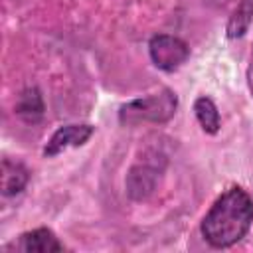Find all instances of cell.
Returning a JSON list of instances; mask_svg holds the SVG:
<instances>
[{
    "label": "cell",
    "mask_w": 253,
    "mask_h": 253,
    "mask_svg": "<svg viewBox=\"0 0 253 253\" xmlns=\"http://www.w3.org/2000/svg\"><path fill=\"white\" fill-rule=\"evenodd\" d=\"M24 253H51V251H63V243L55 237V233L47 227H38L32 231H26L20 235L18 245Z\"/></svg>",
    "instance_id": "cell-5"
},
{
    "label": "cell",
    "mask_w": 253,
    "mask_h": 253,
    "mask_svg": "<svg viewBox=\"0 0 253 253\" xmlns=\"http://www.w3.org/2000/svg\"><path fill=\"white\" fill-rule=\"evenodd\" d=\"M178 107L176 93L162 89L160 93L134 99L119 109V121L123 125H140V123H166L174 117Z\"/></svg>",
    "instance_id": "cell-2"
},
{
    "label": "cell",
    "mask_w": 253,
    "mask_h": 253,
    "mask_svg": "<svg viewBox=\"0 0 253 253\" xmlns=\"http://www.w3.org/2000/svg\"><path fill=\"white\" fill-rule=\"evenodd\" d=\"M0 178H2V194L4 196H16L26 188V184L30 180V172L26 170L24 164L14 162L10 158H4Z\"/></svg>",
    "instance_id": "cell-6"
},
{
    "label": "cell",
    "mask_w": 253,
    "mask_h": 253,
    "mask_svg": "<svg viewBox=\"0 0 253 253\" xmlns=\"http://www.w3.org/2000/svg\"><path fill=\"white\" fill-rule=\"evenodd\" d=\"M148 53L152 63L162 71H176L190 55V47L184 40L168 34H158L148 42Z\"/></svg>",
    "instance_id": "cell-3"
},
{
    "label": "cell",
    "mask_w": 253,
    "mask_h": 253,
    "mask_svg": "<svg viewBox=\"0 0 253 253\" xmlns=\"http://www.w3.org/2000/svg\"><path fill=\"white\" fill-rule=\"evenodd\" d=\"M251 223H253L251 196L243 188L231 186L213 202V206L202 219L200 231L211 247L225 249L241 241L247 235Z\"/></svg>",
    "instance_id": "cell-1"
},
{
    "label": "cell",
    "mask_w": 253,
    "mask_h": 253,
    "mask_svg": "<svg viewBox=\"0 0 253 253\" xmlns=\"http://www.w3.org/2000/svg\"><path fill=\"white\" fill-rule=\"evenodd\" d=\"M95 132V126L93 125H65V126H59L51 138L47 140L45 148H43V154L45 156H55L71 146H81L85 144Z\"/></svg>",
    "instance_id": "cell-4"
},
{
    "label": "cell",
    "mask_w": 253,
    "mask_h": 253,
    "mask_svg": "<svg viewBox=\"0 0 253 253\" xmlns=\"http://www.w3.org/2000/svg\"><path fill=\"white\" fill-rule=\"evenodd\" d=\"M253 22V0H239L235 10L231 12L229 16V22H227V38L229 40H237V38H243L245 32L249 30Z\"/></svg>",
    "instance_id": "cell-8"
},
{
    "label": "cell",
    "mask_w": 253,
    "mask_h": 253,
    "mask_svg": "<svg viewBox=\"0 0 253 253\" xmlns=\"http://www.w3.org/2000/svg\"><path fill=\"white\" fill-rule=\"evenodd\" d=\"M194 113H196V119H198V123H200V126H202L204 132L215 134L219 130V126H221L219 111H217L215 103L210 97H206V95L198 97L194 101Z\"/></svg>",
    "instance_id": "cell-9"
},
{
    "label": "cell",
    "mask_w": 253,
    "mask_h": 253,
    "mask_svg": "<svg viewBox=\"0 0 253 253\" xmlns=\"http://www.w3.org/2000/svg\"><path fill=\"white\" fill-rule=\"evenodd\" d=\"M16 113L28 123L38 121L43 115V101H42L40 91L38 89H26L16 103Z\"/></svg>",
    "instance_id": "cell-10"
},
{
    "label": "cell",
    "mask_w": 253,
    "mask_h": 253,
    "mask_svg": "<svg viewBox=\"0 0 253 253\" xmlns=\"http://www.w3.org/2000/svg\"><path fill=\"white\" fill-rule=\"evenodd\" d=\"M247 87L253 97V43H251V55H249V65H247Z\"/></svg>",
    "instance_id": "cell-11"
},
{
    "label": "cell",
    "mask_w": 253,
    "mask_h": 253,
    "mask_svg": "<svg viewBox=\"0 0 253 253\" xmlns=\"http://www.w3.org/2000/svg\"><path fill=\"white\" fill-rule=\"evenodd\" d=\"M156 184V170L148 168V166H134L128 174L126 180V190L130 194V198L134 200H144Z\"/></svg>",
    "instance_id": "cell-7"
}]
</instances>
